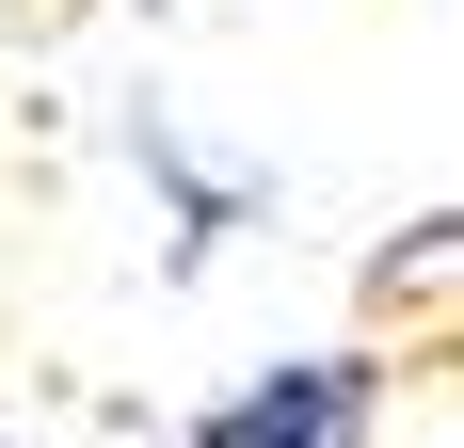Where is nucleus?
Here are the masks:
<instances>
[{"label": "nucleus", "instance_id": "nucleus-1", "mask_svg": "<svg viewBox=\"0 0 464 448\" xmlns=\"http://www.w3.org/2000/svg\"><path fill=\"white\" fill-rule=\"evenodd\" d=\"M369 416H384L369 353H288V368H256V385H225L192 416V448H369Z\"/></svg>", "mask_w": 464, "mask_h": 448}]
</instances>
